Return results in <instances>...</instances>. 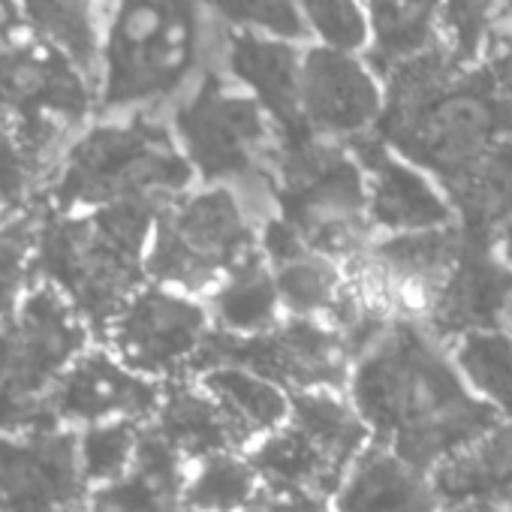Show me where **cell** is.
Segmentation results:
<instances>
[{
	"label": "cell",
	"mask_w": 512,
	"mask_h": 512,
	"mask_svg": "<svg viewBox=\"0 0 512 512\" xmlns=\"http://www.w3.org/2000/svg\"><path fill=\"white\" fill-rule=\"evenodd\" d=\"M347 395L371 437L422 470H437L497 419L425 323L392 320L356 362Z\"/></svg>",
	"instance_id": "1"
},
{
	"label": "cell",
	"mask_w": 512,
	"mask_h": 512,
	"mask_svg": "<svg viewBox=\"0 0 512 512\" xmlns=\"http://www.w3.org/2000/svg\"><path fill=\"white\" fill-rule=\"evenodd\" d=\"M208 0H100L97 118L169 115L217 67Z\"/></svg>",
	"instance_id": "2"
},
{
	"label": "cell",
	"mask_w": 512,
	"mask_h": 512,
	"mask_svg": "<svg viewBox=\"0 0 512 512\" xmlns=\"http://www.w3.org/2000/svg\"><path fill=\"white\" fill-rule=\"evenodd\" d=\"M193 181L166 115H100L67 145L43 196L67 214L112 205L166 208L193 190Z\"/></svg>",
	"instance_id": "3"
},
{
	"label": "cell",
	"mask_w": 512,
	"mask_h": 512,
	"mask_svg": "<svg viewBox=\"0 0 512 512\" xmlns=\"http://www.w3.org/2000/svg\"><path fill=\"white\" fill-rule=\"evenodd\" d=\"M160 211L154 205H112L82 214L40 211L34 278L55 287L88 329L106 335L148 278L145 260Z\"/></svg>",
	"instance_id": "4"
},
{
	"label": "cell",
	"mask_w": 512,
	"mask_h": 512,
	"mask_svg": "<svg viewBox=\"0 0 512 512\" xmlns=\"http://www.w3.org/2000/svg\"><path fill=\"white\" fill-rule=\"evenodd\" d=\"M166 118L196 181L238 190L266 217L275 211L281 130L238 82L211 67Z\"/></svg>",
	"instance_id": "5"
},
{
	"label": "cell",
	"mask_w": 512,
	"mask_h": 512,
	"mask_svg": "<svg viewBox=\"0 0 512 512\" xmlns=\"http://www.w3.org/2000/svg\"><path fill=\"white\" fill-rule=\"evenodd\" d=\"M272 199L275 214L284 217L308 247L344 269L374 241L368 184L350 145L320 139L311 130L281 133Z\"/></svg>",
	"instance_id": "6"
},
{
	"label": "cell",
	"mask_w": 512,
	"mask_h": 512,
	"mask_svg": "<svg viewBox=\"0 0 512 512\" xmlns=\"http://www.w3.org/2000/svg\"><path fill=\"white\" fill-rule=\"evenodd\" d=\"M263 220L266 214L232 187H193L160 211L145 272L160 287L208 296L235 266L260 250Z\"/></svg>",
	"instance_id": "7"
},
{
	"label": "cell",
	"mask_w": 512,
	"mask_h": 512,
	"mask_svg": "<svg viewBox=\"0 0 512 512\" xmlns=\"http://www.w3.org/2000/svg\"><path fill=\"white\" fill-rule=\"evenodd\" d=\"M94 118L97 85L70 55L34 34L0 49V124L19 139L43 184Z\"/></svg>",
	"instance_id": "8"
},
{
	"label": "cell",
	"mask_w": 512,
	"mask_h": 512,
	"mask_svg": "<svg viewBox=\"0 0 512 512\" xmlns=\"http://www.w3.org/2000/svg\"><path fill=\"white\" fill-rule=\"evenodd\" d=\"M353 362L344 335L329 323L284 317L281 326L256 338H232L214 329L193 377L220 365H238L272 380L290 395L314 389L347 392Z\"/></svg>",
	"instance_id": "9"
},
{
	"label": "cell",
	"mask_w": 512,
	"mask_h": 512,
	"mask_svg": "<svg viewBox=\"0 0 512 512\" xmlns=\"http://www.w3.org/2000/svg\"><path fill=\"white\" fill-rule=\"evenodd\" d=\"M214 332L205 302L148 284L139 287L112 320L106 338L115 356L148 380H190Z\"/></svg>",
	"instance_id": "10"
},
{
	"label": "cell",
	"mask_w": 512,
	"mask_h": 512,
	"mask_svg": "<svg viewBox=\"0 0 512 512\" xmlns=\"http://www.w3.org/2000/svg\"><path fill=\"white\" fill-rule=\"evenodd\" d=\"M302 124L329 142L365 139L386 115V85L365 55L308 43L299 85Z\"/></svg>",
	"instance_id": "11"
},
{
	"label": "cell",
	"mask_w": 512,
	"mask_h": 512,
	"mask_svg": "<svg viewBox=\"0 0 512 512\" xmlns=\"http://www.w3.org/2000/svg\"><path fill=\"white\" fill-rule=\"evenodd\" d=\"M79 440L37 428L0 437V512H73L85 500Z\"/></svg>",
	"instance_id": "12"
},
{
	"label": "cell",
	"mask_w": 512,
	"mask_h": 512,
	"mask_svg": "<svg viewBox=\"0 0 512 512\" xmlns=\"http://www.w3.org/2000/svg\"><path fill=\"white\" fill-rule=\"evenodd\" d=\"M350 151L365 172L368 214L374 232L398 235L455 226V202L434 175H428L380 139H356L350 142Z\"/></svg>",
	"instance_id": "13"
},
{
	"label": "cell",
	"mask_w": 512,
	"mask_h": 512,
	"mask_svg": "<svg viewBox=\"0 0 512 512\" xmlns=\"http://www.w3.org/2000/svg\"><path fill=\"white\" fill-rule=\"evenodd\" d=\"M163 398V386L127 368L115 353H82L52 392L55 422L103 425V422H151Z\"/></svg>",
	"instance_id": "14"
},
{
	"label": "cell",
	"mask_w": 512,
	"mask_h": 512,
	"mask_svg": "<svg viewBox=\"0 0 512 512\" xmlns=\"http://www.w3.org/2000/svg\"><path fill=\"white\" fill-rule=\"evenodd\" d=\"M302 58H305L302 43L278 40L266 34L223 31L217 67L272 115L281 133H296V130H308L299 112Z\"/></svg>",
	"instance_id": "15"
},
{
	"label": "cell",
	"mask_w": 512,
	"mask_h": 512,
	"mask_svg": "<svg viewBox=\"0 0 512 512\" xmlns=\"http://www.w3.org/2000/svg\"><path fill=\"white\" fill-rule=\"evenodd\" d=\"M260 253L275 272L287 317L332 320L350 284L341 263L308 247L305 238L275 211L260 223Z\"/></svg>",
	"instance_id": "16"
},
{
	"label": "cell",
	"mask_w": 512,
	"mask_h": 512,
	"mask_svg": "<svg viewBox=\"0 0 512 512\" xmlns=\"http://www.w3.org/2000/svg\"><path fill=\"white\" fill-rule=\"evenodd\" d=\"M10 329L34 389L52 401L58 380L82 353H88V323L55 287L40 284L25 296Z\"/></svg>",
	"instance_id": "17"
},
{
	"label": "cell",
	"mask_w": 512,
	"mask_h": 512,
	"mask_svg": "<svg viewBox=\"0 0 512 512\" xmlns=\"http://www.w3.org/2000/svg\"><path fill=\"white\" fill-rule=\"evenodd\" d=\"M329 503L332 512H443L446 506L431 470L377 440L353 461Z\"/></svg>",
	"instance_id": "18"
},
{
	"label": "cell",
	"mask_w": 512,
	"mask_h": 512,
	"mask_svg": "<svg viewBox=\"0 0 512 512\" xmlns=\"http://www.w3.org/2000/svg\"><path fill=\"white\" fill-rule=\"evenodd\" d=\"M187 461L148 422L127 476L91 491V512H184Z\"/></svg>",
	"instance_id": "19"
},
{
	"label": "cell",
	"mask_w": 512,
	"mask_h": 512,
	"mask_svg": "<svg viewBox=\"0 0 512 512\" xmlns=\"http://www.w3.org/2000/svg\"><path fill=\"white\" fill-rule=\"evenodd\" d=\"M365 7L371 19L365 58L380 79L449 49L440 0H365Z\"/></svg>",
	"instance_id": "20"
},
{
	"label": "cell",
	"mask_w": 512,
	"mask_h": 512,
	"mask_svg": "<svg viewBox=\"0 0 512 512\" xmlns=\"http://www.w3.org/2000/svg\"><path fill=\"white\" fill-rule=\"evenodd\" d=\"M151 425L187 464L247 449L223 407L196 380H175L163 386Z\"/></svg>",
	"instance_id": "21"
},
{
	"label": "cell",
	"mask_w": 512,
	"mask_h": 512,
	"mask_svg": "<svg viewBox=\"0 0 512 512\" xmlns=\"http://www.w3.org/2000/svg\"><path fill=\"white\" fill-rule=\"evenodd\" d=\"M217 332L232 338H256L284 323V302L266 256L256 250L235 266L205 299Z\"/></svg>",
	"instance_id": "22"
},
{
	"label": "cell",
	"mask_w": 512,
	"mask_h": 512,
	"mask_svg": "<svg viewBox=\"0 0 512 512\" xmlns=\"http://www.w3.org/2000/svg\"><path fill=\"white\" fill-rule=\"evenodd\" d=\"M247 458L260 473L266 494H314L332 500L347 476L290 422L256 440Z\"/></svg>",
	"instance_id": "23"
},
{
	"label": "cell",
	"mask_w": 512,
	"mask_h": 512,
	"mask_svg": "<svg viewBox=\"0 0 512 512\" xmlns=\"http://www.w3.org/2000/svg\"><path fill=\"white\" fill-rule=\"evenodd\" d=\"M443 503L500 500L512 506V419H497L434 470Z\"/></svg>",
	"instance_id": "24"
},
{
	"label": "cell",
	"mask_w": 512,
	"mask_h": 512,
	"mask_svg": "<svg viewBox=\"0 0 512 512\" xmlns=\"http://www.w3.org/2000/svg\"><path fill=\"white\" fill-rule=\"evenodd\" d=\"M196 383L223 407L247 449L290 422V392L238 365H220L196 377Z\"/></svg>",
	"instance_id": "25"
},
{
	"label": "cell",
	"mask_w": 512,
	"mask_h": 512,
	"mask_svg": "<svg viewBox=\"0 0 512 512\" xmlns=\"http://www.w3.org/2000/svg\"><path fill=\"white\" fill-rule=\"evenodd\" d=\"M290 425L299 428L344 473L374 440L350 395L335 389L290 395Z\"/></svg>",
	"instance_id": "26"
},
{
	"label": "cell",
	"mask_w": 512,
	"mask_h": 512,
	"mask_svg": "<svg viewBox=\"0 0 512 512\" xmlns=\"http://www.w3.org/2000/svg\"><path fill=\"white\" fill-rule=\"evenodd\" d=\"M34 37L70 55L97 85L100 0H22Z\"/></svg>",
	"instance_id": "27"
},
{
	"label": "cell",
	"mask_w": 512,
	"mask_h": 512,
	"mask_svg": "<svg viewBox=\"0 0 512 512\" xmlns=\"http://www.w3.org/2000/svg\"><path fill=\"white\" fill-rule=\"evenodd\" d=\"M266 497V485L247 452H223L193 464L184 512H241Z\"/></svg>",
	"instance_id": "28"
},
{
	"label": "cell",
	"mask_w": 512,
	"mask_h": 512,
	"mask_svg": "<svg viewBox=\"0 0 512 512\" xmlns=\"http://www.w3.org/2000/svg\"><path fill=\"white\" fill-rule=\"evenodd\" d=\"M52 401L40 395L22 365L10 323H0V428L10 434L55 428Z\"/></svg>",
	"instance_id": "29"
},
{
	"label": "cell",
	"mask_w": 512,
	"mask_h": 512,
	"mask_svg": "<svg viewBox=\"0 0 512 512\" xmlns=\"http://www.w3.org/2000/svg\"><path fill=\"white\" fill-rule=\"evenodd\" d=\"M296 4L314 46L368 55L371 19L365 0H296Z\"/></svg>",
	"instance_id": "30"
},
{
	"label": "cell",
	"mask_w": 512,
	"mask_h": 512,
	"mask_svg": "<svg viewBox=\"0 0 512 512\" xmlns=\"http://www.w3.org/2000/svg\"><path fill=\"white\" fill-rule=\"evenodd\" d=\"M139 437H142V425L130 419L85 428V434L79 437V461H82L85 482L91 488H103L127 476L136 461Z\"/></svg>",
	"instance_id": "31"
},
{
	"label": "cell",
	"mask_w": 512,
	"mask_h": 512,
	"mask_svg": "<svg viewBox=\"0 0 512 512\" xmlns=\"http://www.w3.org/2000/svg\"><path fill=\"white\" fill-rule=\"evenodd\" d=\"M37 223L40 211H28L0 226V323H10L19 314L22 296L34 281Z\"/></svg>",
	"instance_id": "32"
},
{
	"label": "cell",
	"mask_w": 512,
	"mask_h": 512,
	"mask_svg": "<svg viewBox=\"0 0 512 512\" xmlns=\"http://www.w3.org/2000/svg\"><path fill=\"white\" fill-rule=\"evenodd\" d=\"M223 31L266 34L308 46V31L296 0H208Z\"/></svg>",
	"instance_id": "33"
},
{
	"label": "cell",
	"mask_w": 512,
	"mask_h": 512,
	"mask_svg": "<svg viewBox=\"0 0 512 512\" xmlns=\"http://www.w3.org/2000/svg\"><path fill=\"white\" fill-rule=\"evenodd\" d=\"M500 7L503 0H440L446 46L458 64L479 55Z\"/></svg>",
	"instance_id": "34"
},
{
	"label": "cell",
	"mask_w": 512,
	"mask_h": 512,
	"mask_svg": "<svg viewBox=\"0 0 512 512\" xmlns=\"http://www.w3.org/2000/svg\"><path fill=\"white\" fill-rule=\"evenodd\" d=\"M37 187H43V175L19 145V139L0 124V208L19 205Z\"/></svg>",
	"instance_id": "35"
},
{
	"label": "cell",
	"mask_w": 512,
	"mask_h": 512,
	"mask_svg": "<svg viewBox=\"0 0 512 512\" xmlns=\"http://www.w3.org/2000/svg\"><path fill=\"white\" fill-rule=\"evenodd\" d=\"M241 512H332V503L314 494H266Z\"/></svg>",
	"instance_id": "36"
},
{
	"label": "cell",
	"mask_w": 512,
	"mask_h": 512,
	"mask_svg": "<svg viewBox=\"0 0 512 512\" xmlns=\"http://www.w3.org/2000/svg\"><path fill=\"white\" fill-rule=\"evenodd\" d=\"M31 37L22 0H0V49Z\"/></svg>",
	"instance_id": "37"
},
{
	"label": "cell",
	"mask_w": 512,
	"mask_h": 512,
	"mask_svg": "<svg viewBox=\"0 0 512 512\" xmlns=\"http://www.w3.org/2000/svg\"><path fill=\"white\" fill-rule=\"evenodd\" d=\"M443 512H512V506L500 500H464V503L443 506Z\"/></svg>",
	"instance_id": "38"
},
{
	"label": "cell",
	"mask_w": 512,
	"mask_h": 512,
	"mask_svg": "<svg viewBox=\"0 0 512 512\" xmlns=\"http://www.w3.org/2000/svg\"><path fill=\"white\" fill-rule=\"evenodd\" d=\"M491 238H494V250L500 253V260L512 272V220L503 223V226H497V232H491Z\"/></svg>",
	"instance_id": "39"
},
{
	"label": "cell",
	"mask_w": 512,
	"mask_h": 512,
	"mask_svg": "<svg viewBox=\"0 0 512 512\" xmlns=\"http://www.w3.org/2000/svg\"><path fill=\"white\" fill-rule=\"evenodd\" d=\"M4 223H7V211H4V208H0V226H4Z\"/></svg>",
	"instance_id": "40"
},
{
	"label": "cell",
	"mask_w": 512,
	"mask_h": 512,
	"mask_svg": "<svg viewBox=\"0 0 512 512\" xmlns=\"http://www.w3.org/2000/svg\"><path fill=\"white\" fill-rule=\"evenodd\" d=\"M73 512H91V509H73Z\"/></svg>",
	"instance_id": "41"
}]
</instances>
